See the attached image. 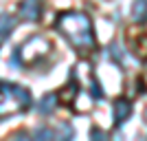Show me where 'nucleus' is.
<instances>
[{
	"mask_svg": "<svg viewBox=\"0 0 147 141\" xmlns=\"http://www.w3.org/2000/svg\"><path fill=\"white\" fill-rule=\"evenodd\" d=\"M55 27L79 53H90L97 46L92 20L81 11H64L57 16Z\"/></svg>",
	"mask_w": 147,
	"mask_h": 141,
	"instance_id": "obj_1",
	"label": "nucleus"
},
{
	"mask_svg": "<svg viewBox=\"0 0 147 141\" xmlns=\"http://www.w3.org/2000/svg\"><path fill=\"white\" fill-rule=\"evenodd\" d=\"M26 108H31L29 88L11 84V82H0V112L26 110Z\"/></svg>",
	"mask_w": 147,
	"mask_h": 141,
	"instance_id": "obj_2",
	"label": "nucleus"
},
{
	"mask_svg": "<svg viewBox=\"0 0 147 141\" xmlns=\"http://www.w3.org/2000/svg\"><path fill=\"white\" fill-rule=\"evenodd\" d=\"M132 110H134V106H132V101H129L127 97L114 99V106H112V119H114V126H121L123 121H127L129 117H132Z\"/></svg>",
	"mask_w": 147,
	"mask_h": 141,
	"instance_id": "obj_3",
	"label": "nucleus"
},
{
	"mask_svg": "<svg viewBox=\"0 0 147 141\" xmlns=\"http://www.w3.org/2000/svg\"><path fill=\"white\" fill-rule=\"evenodd\" d=\"M20 16L29 22H37L40 16H42V5L35 2V0H29V2H22L20 5Z\"/></svg>",
	"mask_w": 147,
	"mask_h": 141,
	"instance_id": "obj_4",
	"label": "nucleus"
},
{
	"mask_svg": "<svg viewBox=\"0 0 147 141\" xmlns=\"http://www.w3.org/2000/svg\"><path fill=\"white\" fill-rule=\"evenodd\" d=\"M57 104H59V99H57L55 93H46L42 99H40V104H37V110H40V115H53L57 108Z\"/></svg>",
	"mask_w": 147,
	"mask_h": 141,
	"instance_id": "obj_5",
	"label": "nucleus"
},
{
	"mask_svg": "<svg viewBox=\"0 0 147 141\" xmlns=\"http://www.w3.org/2000/svg\"><path fill=\"white\" fill-rule=\"evenodd\" d=\"M13 29H16V18L9 13H0V42L11 35Z\"/></svg>",
	"mask_w": 147,
	"mask_h": 141,
	"instance_id": "obj_6",
	"label": "nucleus"
},
{
	"mask_svg": "<svg viewBox=\"0 0 147 141\" xmlns=\"http://www.w3.org/2000/svg\"><path fill=\"white\" fill-rule=\"evenodd\" d=\"M77 95H79V84H77L75 80H70V82H68V86L61 91V95H57V99H61V104H68V106H70L75 101Z\"/></svg>",
	"mask_w": 147,
	"mask_h": 141,
	"instance_id": "obj_7",
	"label": "nucleus"
},
{
	"mask_svg": "<svg viewBox=\"0 0 147 141\" xmlns=\"http://www.w3.org/2000/svg\"><path fill=\"white\" fill-rule=\"evenodd\" d=\"M132 20L138 22V25L147 22V0H138V2L132 5Z\"/></svg>",
	"mask_w": 147,
	"mask_h": 141,
	"instance_id": "obj_8",
	"label": "nucleus"
},
{
	"mask_svg": "<svg viewBox=\"0 0 147 141\" xmlns=\"http://www.w3.org/2000/svg\"><path fill=\"white\" fill-rule=\"evenodd\" d=\"M132 51H134V55H138L141 60L147 57V35H145V33L132 37Z\"/></svg>",
	"mask_w": 147,
	"mask_h": 141,
	"instance_id": "obj_9",
	"label": "nucleus"
},
{
	"mask_svg": "<svg viewBox=\"0 0 147 141\" xmlns=\"http://www.w3.org/2000/svg\"><path fill=\"white\" fill-rule=\"evenodd\" d=\"M108 53H110V57L117 62V64H123V62H125V53H123V49H121V44H119V42H110Z\"/></svg>",
	"mask_w": 147,
	"mask_h": 141,
	"instance_id": "obj_10",
	"label": "nucleus"
},
{
	"mask_svg": "<svg viewBox=\"0 0 147 141\" xmlns=\"http://www.w3.org/2000/svg\"><path fill=\"white\" fill-rule=\"evenodd\" d=\"M75 139V128L70 123H61L57 130V141H73Z\"/></svg>",
	"mask_w": 147,
	"mask_h": 141,
	"instance_id": "obj_11",
	"label": "nucleus"
},
{
	"mask_svg": "<svg viewBox=\"0 0 147 141\" xmlns=\"http://www.w3.org/2000/svg\"><path fill=\"white\" fill-rule=\"evenodd\" d=\"M33 141H55V135H53V130H51V128L40 126V128L33 132Z\"/></svg>",
	"mask_w": 147,
	"mask_h": 141,
	"instance_id": "obj_12",
	"label": "nucleus"
},
{
	"mask_svg": "<svg viewBox=\"0 0 147 141\" xmlns=\"http://www.w3.org/2000/svg\"><path fill=\"white\" fill-rule=\"evenodd\" d=\"M90 95L97 99V101L103 99V91H101V84H99L97 80H92V84H90Z\"/></svg>",
	"mask_w": 147,
	"mask_h": 141,
	"instance_id": "obj_13",
	"label": "nucleus"
},
{
	"mask_svg": "<svg viewBox=\"0 0 147 141\" xmlns=\"http://www.w3.org/2000/svg\"><path fill=\"white\" fill-rule=\"evenodd\" d=\"M90 141H108V135H105L101 128H97V126H94V128L90 130Z\"/></svg>",
	"mask_w": 147,
	"mask_h": 141,
	"instance_id": "obj_14",
	"label": "nucleus"
},
{
	"mask_svg": "<svg viewBox=\"0 0 147 141\" xmlns=\"http://www.w3.org/2000/svg\"><path fill=\"white\" fill-rule=\"evenodd\" d=\"M9 141H33L26 132H16V135H11L9 137Z\"/></svg>",
	"mask_w": 147,
	"mask_h": 141,
	"instance_id": "obj_15",
	"label": "nucleus"
},
{
	"mask_svg": "<svg viewBox=\"0 0 147 141\" xmlns=\"http://www.w3.org/2000/svg\"><path fill=\"white\" fill-rule=\"evenodd\" d=\"M20 64H22V55H20V49H16L11 57V66H20Z\"/></svg>",
	"mask_w": 147,
	"mask_h": 141,
	"instance_id": "obj_16",
	"label": "nucleus"
},
{
	"mask_svg": "<svg viewBox=\"0 0 147 141\" xmlns=\"http://www.w3.org/2000/svg\"><path fill=\"white\" fill-rule=\"evenodd\" d=\"M145 117H147V112H145Z\"/></svg>",
	"mask_w": 147,
	"mask_h": 141,
	"instance_id": "obj_17",
	"label": "nucleus"
}]
</instances>
